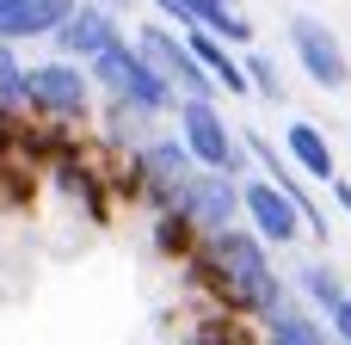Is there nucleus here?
Returning <instances> with one entry per match:
<instances>
[{
  "mask_svg": "<svg viewBox=\"0 0 351 345\" xmlns=\"http://www.w3.org/2000/svg\"><path fill=\"white\" fill-rule=\"evenodd\" d=\"M179 278H185V290H191L204 309H228V315H247V321H259V327H265L278 309L296 302V284L278 278L271 247H265L247 222L210 235V241L179 265Z\"/></svg>",
  "mask_w": 351,
  "mask_h": 345,
  "instance_id": "f257e3e1",
  "label": "nucleus"
},
{
  "mask_svg": "<svg viewBox=\"0 0 351 345\" xmlns=\"http://www.w3.org/2000/svg\"><path fill=\"white\" fill-rule=\"evenodd\" d=\"M25 111L43 117V123L86 130L99 117V80H93V68L86 62H68V56L31 62L25 68Z\"/></svg>",
  "mask_w": 351,
  "mask_h": 345,
  "instance_id": "f03ea898",
  "label": "nucleus"
},
{
  "mask_svg": "<svg viewBox=\"0 0 351 345\" xmlns=\"http://www.w3.org/2000/svg\"><path fill=\"white\" fill-rule=\"evenodd\" d=\"M86 68H93V80H99V99H123V105H136V111H148V117H173V105H179L173 80L136 49V37L117 43V49H105V56L86 62Z\"/></svg>",
  "mask_w": 351,
  "mask_h": 345,
  "instance_id": "7ed1b4c3",
  "label": "nucleus"
},
{
  "mask_svg": "<svg viewBox=\"0 0 351 345\" xmlns=\"http://www.w3.org/2000/svg\"><path fill=\"white\" fill-rule=\"evenodd\" d=\"M173 136L197 154V167H210V173H234V179H247V167H253V154H247V136L222 117V105L216 99H179L173 105Z\"/></svg>",
  "mask_w": 351,
  "mask_h": 345,
  "instance_id": "20e7f679",
  "label": "nucleus"
},
{
  "mask_svg": "<svg viewBox=\"0 0 351 345\" xmlns=\"http://www.w3.org/2000/svg\"><path fill=\"white\" fill-rule=\"evenodd\" d=\"M136 49L173 80L179 99H216V93H222V86L210 80V68L191 56V43H185L179 25H167V19H142V25H136Z\"/></svg>",
  "mask_w": 351,
  "mask_h": 345,
  "instance_id": "39448f33",
  "label": "nucleus"
},
{
  "mask_svg": "<svg viewBox=\"0 0 351 345\" xmlns=\"http://www.w3.org/2000/svg\"><path fill=\"white\" fill-rule=\"evenodd\" d=\"M284 37H290V56L302 62V74H308L321 93H346V86H351V56H346L339 31H333L327 19H315V12H290Z\"/></svg>",
  "mask_w": 351,
  "mask_h": 345,
  "instance_id": "423d86ee",
  "label": "nucleus"
},
{
  "mask_svg": "<svg viewBox=\"0 0 351 345\" xmlns=\"http://www.w3.org/2000/svg\"><path fill=\"white\" fill-rule=\"evenodd\" d=\"M241 210H247V228H253L265 247H296V241L308 235V216H302V204H296L284 185H271L265 173L241 179Z\"/></svg>",
  "mask_w": 351,
  "mask_h": 345,
  "instance_id": "0eeeda50",
  "label": "nucleus"
},
{
  "mask_svg": "<svg viewBox=\"0 0 351 345\" xmlns=\"http://www.w3.org/2000/svg\"><path fill=\"white\" fill-rule=\"evenodd\" d=\"M173 210H185L204 235H222V228H241V222H247V210H241V179H234V173H210V167L191 173V185L179 191Z\"/></svg>",
  "mask_w": 351,
  "mask_h": 345,
  "instance_id": "6e6552de",
  "label": "nucleus"
},
{
  "mask_svg": "<svg viewBox=\"0 0 351 345\" xmlns=\"http://www.w3.org/2000/svg\"><path fill=\"white\" fill-rule=\"evenodd\" d=\"M49 43H56V56H68V62H99L105 49L130 43V31H123V12H111V6H99V0H80V6L62 19V31H56Z\"/></svg>",
  "mask_w": 351,
  "mask_h": 345,
  "instance_id": "1a4fd4ad",
  "label": "nucleus"
},
{
  "mask_svg": "<svg viewBox=\"0 0 351 345\" xmlns=\"http://www.w3.org/2000/svg\"><path fill=\"white\" fill-rule=\"evenodd\" d=\"M80 0H0V43H31V37H56L62 19Z\"/></svg>",
  "mask_w": 351,
  "mask_h": 345,
  "instance_id": "9d476101",
  "label": "nucleus"
},
{
  "mask_svg": "<svg viewBox=\"0 0 351 345\" xmlns=\"http://www.w3.org/2000/svg\"><path fill=\"white\" fill-rule=\"evenodd\" d=\"M284 154H290L296 173L315 179V185H333V179H339V154H333L327 130L308 123V117H290V123H284Z\"/></svg>",
  "mask_w": 351,
  "mask_h": 345,
  "instance_id": "9b49d317",
  "label": "nucleus"
},
{
  "mask_svg": "<svg viewBox=\"0 0 351 345\" xmlns=\"http://www.w3.org/2000/svg\"><path fill=\"white\" fill-rule=\"evenodd\" d=\"M185 43H191V56L210 68V80H216L228 99H247V93H253V80H247V62H241V56H234V43H222L210 25H191V31H185Z\"/></svg>",
  "mask_w": 351,
  "mask_h": 345,
  "instance_id": "f8f14e48",
  "label": "nucleus"
},
{
  "mask_svg": "<svg viewBox=\"0 0 351 345\" xmlns=\"http://www.w3.org/2000/svg\"><path fill=\"white\" fill-rule=\"evenodd\" d=\"M259 345H339V340H333V327H327L308 302H290V309H278V315L259 327Z\"/></svg>",
  "mask_w": 351,
  "mask_h": 345,
  "instance_id": "ddd939ff",
  "label": "nucleus"
},
{
  "mask_svg": "<svg viewBox=\"0 0 351 345\" xmlns=\"http://www.w3.org/2000/svg\"><path fill=\"white\" fill-rule=\"evenodd\" d=\"M204 241H210V235H204L185 210H160V216H148V247H154L167 265H185Z\"/></svg>",
  "mask_w": 351,
  "mask_h": 345,
  "instance_id": "4468645a",
  "label": "nucleus"
},
{
  "mask_svg": "<svg viewBox=\"0 0 351 345\" xmlns=\"http://www.w3.org/2000/svg\"><path fill=\"white\" fill-rule=\"evenodd\" d=\"M148 136H154V117H148V111H136V105H123V99H99V142H105L111 154L142 148Z\"/></svg>",
  "mask_w": 351,
  "mask_h": 345,
  "instance_id": "2eb2a0df",
  "label": "nucleus"
},
{
  "mask_svg": "<svg viewBox=\"0 0 351 345\" xmlns=\"http://www.w3.org/2000/svg\"><path fill=\"white\" fill-rule=\"evenodd\" d=\"M185 345H259V321L228 315V309H197L185 327Z\"/></svg>",
  "mask_w": 351,
  "mask_h": 345,
  "instance_id": "dca6fc26",
  "label": "nucleus"
},
{
  "mask_svg": "<svg viewBox=\"0 0 351 345\" xmlns=\"http://www.w3.org/2000/svg\"><path fill=\"white\" fill-rule=\"evenodd\" d=\"M290 284H296V296H302V302H308L321 321H327V315H333V309H339V302L351 296V290H346V278H339V265H327V259H308V265H302Z\"/></svg>",
  "mask_w": 351,
  "mask_h": 345,
  "instance_id": "f3484780",
  "label": "nucleus"
},
{
  "mask_svg": "<svg viewBox=\"0 0 351 345\" xmlns=\"http://www.w3.org/2000/svg\"><path fill=\"white\" fill-rule=\"evenodd\" d=\"M25 68L12 43H0V111H25Z\"/></svg>",
  "mask_w": 351,
  "mask_h": 345,
  "instance_id": "a211bd4d",
  "label": "nucleus"
},
{
  "mask_svg": "<svg viewBox=\"0 0 351 345\" xmlns=\"http://www.w3.org/2000/svg\"><path fill=\"white\" fill-rule=\"evenodd\" d=\"M247 80H253V93H259L265 105H284V74H278V62H271V56H259V49H253V56H247Z\"/></svg>",
  "mask_w": 351,
  "mask_h": 345,
  "instance_id": "6ab92c4d",
  "label": "nucleus"
},
{
  "mask_svg": "<svg viewBox=\"0 0 351 345\" xmlns=\"http://www.w3.org/2000/svg\"><path fill=\"white\" fill-rule=\"evenodd\" d=\"M210 31H216L222 43H234V49H247V43L259 37V31H253V19H247L241 6H228V12H216V19H210Z\"/></svg>",
  "mask_w": 351,
  "mask_h": 345,
  "instance_id": "aec40b11",
  "label": "nucleus"
},
{
  "mask_svg": "<svg viewBox=\"0 0 351 345\" xmlns=\"http://www.w3.org/2000/svg\"><path fill=\"white\" fill-rule=\"evenodd\" d=\"M142 6H154V19L179 25V31H191V25H197V6H191V0H142Z\"/></svg>",
  "mask_w": 351,
  "mask_h": 345,
  "instance_id": "412c9836",
  "label": "nucleus"
},
{
  "mask_svg": "<svg viewBox=\"0 0 351 345\" xmlns=\"http://www.w3.org/2000/svg\"><path fill=\"white\" fill-rule=\"evenodd\" d=\"M327 327H333V340H339V345H351V296L333 309V315H327Z\"/></svg>",
  "mask_w": 351,
  "mask_h": 345,
  "instance_id": "4be33fe9",
  "label": "nucleus"
},
{
  "mask_svg": "<svg viewBox=\"0 0 351 345\" xmlns=\"http://www.w3.org/2000/svg\"><path fill=\"white\" fill-rule=\"evenodd\" d=\"M191 6H197V25H210L216 12H228V6H241V0H191Z\"/></svg>",
  "mask_w": 351,
  "mask_h": 345,
  "instance_id": "5701e85b",
  "label": "nucleus"
},
{
  "mask_svg": "<svg viewBox=\"0 0 351 345\" xmlns=\"http://www.w3.org/2000/svg\"><path fill=\"white\" fill-rule=\"evenodd\" d=\"M333 204H339V210L351 216V179H333Z\"/></svg>",
  "mask_w": 351,
  "mask_h": 345,
  "instance_id": "b1692460",
  "label": "nucleus"
},
{
  "mask_svg": "<svg viewBox=\"0 0 351 345\" xmlns=\"http://www.w3.org/2000/svg\"><path fill=\"white\" fill-rule=\"evenodd\" d=\"M99 6H111V12H136L142 0H99Z\"/></svg>",
  "mask_w": 351,
  "mask_h": 345,
  "instance_id": "393cba45",
  "label": "nucleus"
}]
</instances>
